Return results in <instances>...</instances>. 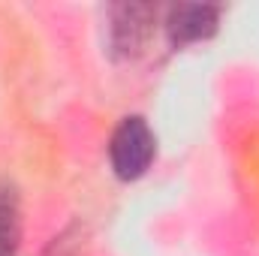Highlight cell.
<instances>
[{
	"mask_svg": "<svg viewBox=\"0 0 259 256\" xmlns=\"http://www.w3.org/2000/svg\"><path fill=\"white\" fill-rule=\"evenodd\" d=\"M154 151H157V142H154L151 127L142 118H124L115 130V136H112L109 160H112V169H115L118 178L136 181L148 172V166L154 160Z\"/></svg>",
	"mask_w": 259,
	"mask_h": 256,
	"instance_id": "cell-1",
	"label": "cell"
},
{
	"mask_svg": "<svg viewBox=\"0 0 259 256\" xmlns=\"http://www.w3.org/2000/svg\"><path fill=\"white\" fill-rule=\"evenodd\" d=\"M166 27H169L172 42H178V46L205 39V36H211L214 27H217V9H214V6H202V3L175 6V9L169 12Z\"/></svg>",
	"mask_w": 259,
	"mask_h": 256,
	"instance_id": "cell-2",
	"label": "cell"
},
{
	"mask_svg": "<svg viewBox=\"0 0 259 256\" xmlns=\"http://www.w3.org/2000/svg\"><path fill=\"white\" fill-rule=\"evenodd\" d=\"M148 21H151V9L148 6H118L115 18H112L115 46L121 52L139 49L145 42V36H148Z\"/></svg>",
	"mask_w": 259,
	"mask_h": 256,
	"instance_id": "cell-3",
	"label": "cell"
},
{
	"mask_svg": "<svg viewBox=\"0 0 259 256\" xmlns=\"http://www.w3.org/2000/svg\"><path fill=\"white\" fill-rule=\"evenodd\" d=\"M18 193L9 181L0 178V256H15L18 250Z\"/></svg>",
	"mask_w": 259,
	"mask_h": 256,
	"instance_id": "cell-4",
	"label": "cell"
}]
</instances>
